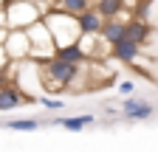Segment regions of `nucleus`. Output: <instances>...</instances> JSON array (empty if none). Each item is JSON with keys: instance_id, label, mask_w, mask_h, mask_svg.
I'll return each mask as SVG.
<instances>
[{"instance_id": "20e7f679", "label": "nucleus", "mask_w": 158, "mask_h": 152, "mask_svg": "<svg viewBox=\"0 0 158 152\" xmlns=\"http://www.w3.org/2000/svg\"><path fill=\"white\" fill-rule=\"evenodd\" d=\"M26 37H28V45H31L28 59L43 62V59H48V56H54L56 45H54V37H51V31L45 28V23H43V20L31 23V26L26 28Z\"/></svg>"}, {"instance_id": "9d476101", "label": "nucleus", "mask_w": 158, "mask_h": 152, "mask_svg": "<svg viewBox=\"0 0 158 152\" xmlns=\"http://www.w3.org/2000/svg\"><path fill=\"white\" fill-rule=\"evenodd\" d=\"M76 23H79V31H82V34H99V28H102L105 20H102V14L90 6L82 14H76Z\"/></svg>"}, {"instance_id": "423d86ee", "label": "nucleus", "mask_w": 158, "mask_h": 152, "mask_svg": "<svg viewBox=\"0 0 158 152\" xmlns=\"http://www.w3.org/2000/svg\"><path fill=\"white\" fill-rule=\"evenodd\" d=\"M122 113H124V118H130V121H144V118H152L155 107L150 102H144V99H133L130 96V99H124Z\"/></svg>"}, {"instance_id": "7ed1b4c3", "label": "nucleus", "mask_w": 158, "mask_h": 152, "mask_svg": "<svg viewBox=\"0 0 158 152\" xmlns=\"http://www.w3.org/2000/svg\"><path fill=\"white\" fill-rule=\"evenodd\" d=\"M37 20H43V9L34 0H9L0 11V28H28Z\"/></svg>"}, {"instance_id": "f8f14e48", "label": "nucleus", "mask_w": 158, "mask_h": 152, "mask_svg": "<svg viewBox=\"0 0 158 152\" xmlns=\"http://www.w3.org/2000/svg\"><path fill=\"white\" fill-rule=\"evenodd\" d=\"M96 121V116L93 113H82V116H73V118H56L54 124H59V127H65L68 132H82L85 127H90Z\"/></svg>"}, {"instance_id": "4468645a", "label": "nucleus", "mask_w": 158, "mask_h": 152, "mask_svg": "<svg viewBox=\"0 0 158 152\" xmlns=\"http://www.w3.org/2000/svg\"><path fill=\"white\" fill-rule=\"evenodd\" d=\"M90 6L102 14V20H110V17H118L124 11V0H96Z\"/></svg>"}, {"instance_id": "f3484780", "label": "nucleus", "mask_w": 158, "mask_h": 152, "mask_svg": "<svg viewBox=\"0 0 158 152\" xmlns=\"http://www.w3.org/2000/svg\"><path fill=\"white\" fill-rule=\"evenodd\" d=\"M34 102H37V104H43L45 110H62V107H65L62 99H51V96H45V93H43V96H37Z\"/></svg>"}, {"instance_id": "6e6552de", "label": "nucleus", "mask_w": 158, "mask_h": 152, "mask_svg": "<svg viewBox=\"0 0 158 152\" xmlns=\"http://www.w3.org/2000/svg\"><path fill=\"white\" fill-rule=\"evenodd\" d=\"M23 102H31L28 96H23V93H20L11 82H6V85H0V110H17Z\"/></svg>"}, {"instance_id": "2eb2a0df", "label": "nucleus", "mask_w": 158, "mask_h": 152, "mask_svg": "<svg viewBox=\"0 0 158 152\" xmlns=\"http://www.w3.org/2000/svg\"><path fill=\"white\" fill-rule=\"evenodd\" d=\"M90 3H93V0H56V3H54V9L76 17V14H82L85 9H90Z\"/></svg>"}, {"instance_id": "9b49d317", "label": "nucleus", "mask_w": 158, "mask_h": 152, "mask_svg": "<svg viewBox=\"0 0 158 152\" xmlns=\"http://www.w3.org/2000/svg\"><path fill=\"white\" fill-rule=\"evenodd\" d=\"M99 37H102L107 45L118 42V40L124 37V20H118V17H110V20H105L102 28H99Z\"/></svg>"}, {"instance_id": "dca6fc26", "label": "nucleus", "mask_w": 158, "mask_h": 152, "mask_svg": "<svg viewBox=\"0 0 158 152\" xmlns=\"http://www.w3.org/2000/svg\"><path fill=\"white\" fill-rule=\"evenodd\" d=\"M6 130H14V132H34V130H40V121H37V118H11V121H6Z\"/></svg>"}, {"instance_id": "ddd939ff", "label": "nucleus", "mask_w": 158, "mask_h": 152, "mask_svg": "<svg viewBox=\"0 0 158 152\" xmlns=\"http://www.w3.org/2000/svg\"><path fill=\"white\" fill-rule=\"evenodd\" d=\"M54 56H56V59H62V62H73V65H85V62H88V56L82 54V48H79L76 42L56 48V51H54Z\"/></svg>"}, {"instance_id": "39448f33", "label": "nucleus", "mask_w": 158, "mask_h": 152, "mask_svg": "<svg viewBox=\"0 0 158 152\" xmlns=\"http://www.w3.org/2000/svg\"><path fill=\"white\" fill-rule=\"evenodd\" d=\"M3 51L9 56V62H17V59H28V37H26V28H9L6 40H3Z\"/></svg>"}, {"instance_id": "f03ea898", "label": "nucleus", "mask_w": 158, "mask_h": 152, "mask_svg": "<svg viewBox=\"0 0 158 152\" xmlns=\"http://www.w3.org/2000/svg\"><path fill=\"white\" fill-rule=\"evenodd\" d=\"M43 23H45V28L51 31L54 45H56V48L71 45V42H76L79 37H82V31H79V23H76V17H73V14H65V11L48 9V11L43 14Z\"/></svg>"}, {"instance_id": "1a4fd4ad", "label": "nucleus", "mask_w": 158, "mask_h": 152, "mask_svg": "<svg viewBox=\"0 0 158 152\" xmlns=\"http://www.w3.org/2000/svg\"><path fill=\"white\" fill-rule=\"evenodd\" d=\"M124 40H130L135 45H144L150 40V26L144 20H138V17H130V20L124 23Z\"/></svg>"}, {"instance_id": "0eeeda50", "label": "nucleus", "mask_w": 158, "mask_h": 152, "mask_svg": "<svg viewBox=\"0 0 158 152\" xmlns=\"http://www.w3.org/2000/svg\"><path fill=\"white\" fill-rule=\"evenodd\" d=\"M110 56L113 59H118V62H127V65H133L138 56H141V45H135V42H130V40H118V42H113L110 45Z\"/></svg>"}, {"instance_id": "f257e3e1", "label": "nucleus", "mask_w": 158, "mask_h": 152, "mask_svg": "<svg viewBox=\"0 0 158 152\" xmlns=\"http://www.w3.org/2000/svg\"><path fill=\"white\" fill-rule=\"evenodd\" d=\"M82 70V65L73 62H62L56 56H48V59L40 62V76H43V93H62L71 87V82L76 79V73Z\"/></svg>"}, {"instance_id": "a211bd4d", "label": "nucleus", "mask_w": 158, "mask_h": 152, "mask_svg": "<svg viewBox=\"0 0 158 152\" xmlns=\"http://www.w3.org/2000/svg\"><path fill=\"white\" fill-rule=\"evenodd\" d=\"M133 90H135V85H133V82H122V85H118V93H124V96H130Z\"/></svg>"}]
</instances>
